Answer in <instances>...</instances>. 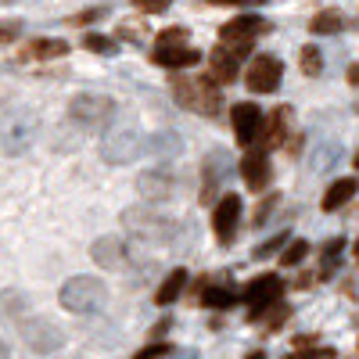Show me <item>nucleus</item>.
Returning <instances> with one entry per match:
<instances>
[{
  "instance_id": "29",
  "label": "nucleus",
  "mask_w": 359,
  "mask_h": 359,
  "mask_svg": "<svg viewBox=\"0 0 359 359\" xmlns=\"http://www.w3.org/2000/svg\"><path fill=\"white\" fill-rule=\"evenodd\" d=\"M309 255V241H291L284 252H280V266H298Z\"/></svg>"
},
{
  "instance_id": "17",
  "label": "nucleus",
  "mask_w": 359,
  "mask_h": 359,
  "mask_svg": "<svg viewBox=\"0 0 359 359\" xmlns=\"http://www.w3.org/2000/svg\"><path fill=\"white\" fill-rule=\"evenodd\" d=\"M90 255H94V262L104 266V269H123L126 255H130V245L123 241V237H97V241L90 245Z\"/></svg>"
},
{
  "instance_id": "37",
  "label": "nucleus",
  "mask_w": 359,
  "mask_h": 359,
  "mask_svg": "<svg viewBox=\"0 0 359 359\" xmlns=\"http://www.w3.org/2000/svg\"><path fill=\"white\" fill-rule=\"evenodd\" d=\"M345 76H348V83H352V86H359V65H348V72H345Z\"/></svg>"
},
{
  "instance_id": "32",
  "label": "nucleus",
  "mask_w": 359,
  "mask_h": 359,
  "mask_svg": "<svg viewBox=\"0 0 359 359\" xmlns=\"http://www.w3.org/2000/svg\"><path fill=\"white\" fill-rule=\"evenodd\" d=\"M158 43L165 47V43H187V29H165V33H158Z\"/></svg>"
},
{
  "instance_id": "10",
  "label": "nucleus",
  "mask_w": 359,
  "mask_h": 359,
  "mask_svg": "<svg viewBox=\"0 0 359 359\" xmlns=\"http://www.w3.org/2000/svg\"><path fill=\"white\" fill-rule=\"evenodd\" d=\"M280 79H284V65L277 62L273 54H259V57H252L248 76H245V83H248L252 94H273V90L280 86Z\"/></svg>"
},
{
  "instance_id": "28",
  "label": "nucleus",
  "mask_w": 359,
  "mask_h": 359,
  "mask_svg": "<svg viewBox=\"0 0 359 359\" xmlns=\"http://www.w3.org/2000/svg\"><path fill=\"white\" fill-rule=\"evenodd\" d=\"M201 302H205L208 309H226V306H233V291H226V287H208V291L201 294Z\"/></svg>"
},
{
  "instance_id": "41",
  "label": "nucleus",
  "mask_w": 359,
  "mask_h": 359,
  "mask_svg": "<svg viewBox=\"0 0 359 359\" xmlns=\"http://www.w3.org/2000/svg\"><path fill=\"white\" fill-rule=\"evenodd\" d=\"M355 262H359V241H355Z\"/></svg>"
},
{
  "instance_id": "3",
  "label": "nucleus",
  "mask_w": 359,
  "mask_h": 359,
  "mask_svg": "<svg viewBox=\"0 0 359 359\" xmlns=\"http://www.w3.org/2000/svg\"><path fill=\"white\" fill-rule=\"evenodd\" d=\"M69 123L79 133H101L115 123V101L108 94H76L69 101Z\"/></svg>"
},
{
  "instance_id": "19",
  "label": "nucleus",
  "mask_w": 359,
  "mask_h": 359,
  "mask_svg": "<svg viewBox=\"0 0 359 359\" xmlns=\"http://www.w3.org/2000/svg\"><path fill=\"white\" fill-rule=\"evenodd\" d=\"M208 69H212V79L230 83V79L237 76V50H230V47L219 43L212 54H208Z\"/></svg>"
},
{
  "instance_id": "2",
  "label": "nucleus",
  "mask_w": 359,
  "mask_h": 359,
  "mask_svg": "<svg viewBox=\"0 0 359 359\" xmlns=\"http://www.w3.org/2000/svg\"><path fill=\"white\" fill-rule=\"evenodd\" d=\"M172 101L187 111L208 115L216 118L223 111V90L216 86V79H205V76H180L172 79Z\"/></svg>"
},
{
  "instance_id": "5",
  "label": "nucleus",
  "mask_w": 359,
  "mask_h": 359,
  "mask_svg": "<svg viewBox=\"0 0 359 359\" xmlns=\"http://www.w3.org/2000/svg\"><path fill=\"white\" fill-rule=\"evenodd\" d=\"M144 147H147V140L140 137L137 126H108V133L101 140V158L108 165H130V162H137Z\"/></svg>"
},
{
  "instance_id": "40",
  "label": "nucleus",
  "mask_w": 359,
  "mask_h": 359,
  "mask_svg": "<svg viewBox=\"0 0 359 359\" xmlns=\"http://www.w3.org/2000/svg\"><path fill=\"white\" fill-rule=\"evenodd\" d=\"M352 165H355V169H359V151H355V158H352Z\"/></svg>"
},
{
  "instance_id": "12",
  "label": "nucleus",
  "mask_w": 359,
  "mask_h": 359,
  "mask_svg": "<svg viewBox=\"0 0 359 359\" xmlns=\"http://www.w3.org/2000/svg\"><path fill=\"white\" fill-rule=\"evenodd\" d=\"M241 198L237 194H219L216 208H212V230L219 237V245H230L237 237V226H241Z\"/></svg>"
},
{
  "instance_id": "26",
  "label": "nucleus",
  "mask_w": 359,
  "mask_h": 359,
  "mask_svg": "<svg viewBox=\"0 0 359 359\" xmlns=\"http://www.w3.org/2000/svg\"><path fill=\"white\" fill-rule=\"evenodd\" d=\"M341 248H345V241L341 237H334V241H327L323 245V255H320V277H331L334 273V266H338V259H341Z\"/></svg>"
},
{
  "instance_id": "9",
  "label": "nucleus",
  "mask_w": 359,
  "mask_h": 359,
  "mask_svg": "<svg viewBox=\"0 0 359 359\" xmlns=\"http://www.w3.org/2000/svg\"><path fill=\"white\" fill-rule=\"evenodd\" d=\"M280 291H284V284H280L277 273H262V277H255V280L245 287V302H248L252 320H259L266 309H273V306L280 302Z\"/></svg>"
},
{
  "instance_id": "27",
  "label": "nucleus",
  "mask_w": 359,
  "mask_h": 359,
  "mask_svg": "<svg viewBox=\"0 0 359 359\" xmlns=\"http://www.w3.org/2000/svg\"><path fill=\"white\" fill-rule=\"evenodd\" d=\"M298 62H302V72H306V76H320V72H323V54H320V47H313V43L302 47Z\"/></svg>"
},
{
  "instance_id": "22",
  "label": "nucleus",
  "mask_w": 359,
  "mask_h": 359,
  "mask_svg": "<svg viewBox=\"0 0 359 359\" xmlns=\"http://www.w3.org/2000/svg\"><path fill=\"white\" fill-rule=\"evenodd\" d=\"M180 147H184V140H180L172 130H158L155 137H147V147H144V151H151L155 158H176Z\"/></svg>"
},
{
  "instance_id": "6",
  "label": "nucleus",
  "mask_w": 359,
  "mask_h": 359,
  "mask_svg": "<svg viewBox=\"0 0 359 359\" xmlns=\"http://www.w3.org/2000/svg\"><path fill=\"white\" fill-rule=\"evenodd\" d=\"M18 334H22V341L29 348L40 352V355L57 352L65 345V331L54 320H47V316H25V320H18Z\"/></svg>"
},
{
  "instance_id": "20",
  "label": "nucleus",
  "mask_w": 359,
  "mask_h": 359,
  "mask_svg": "<svg viewBox=\"0 0 359 359\" xmlns=\"http://www.w3.org/2000/svg\"><path fill=\"white\" fill-rule=\"evenodd\" d=\"M29 316V298L22 291H0V323H18Z\"/></svg>"
},
{
  "instance_id": "23",
  "label": "nucleus",
  "mask_w": 359,
  "mask_h": 359,
  "mask_svg": "<svg viewBox=\"0 0 359 359\" xmlns=\"http://www.w3.org/2000/svg\"><path fill=\"white\" fill-rule=\"evenodd\" d=\"M266 144L269 147H277V144H284V137H287V126H291V108L284 104V108H277L273 115L266 118Z\"/></svg>"
},
{
  "instance_id": "11",
  "label": "nucleus",
  "mask_w": 359,
  "mask_h": 359,
  "mask_svg": "<svg viewBox=\"0 0 359 359\" xmlns=\"http://www.w3.org/2000/svg\"><path fill=\"white\" fill-rule=\"evenodd\" d=\"M230 123H233V137H237V144L241 147H252L255 140H259V133H262V108L259 104H252V101H241V104H233L230 108Z\"/></svg>"
},
{
  "instance_id": "30",
  "label": "nucleus",
  "mask_w": 359,
  "mask_h": 359,
  "mask_svg": "<svg viewBox=\"0 0 359 359\" xmlns=\"http://www.w3.org/2000/svg\"><path fill=\"white\" fill-rule=\"evenodd\" d=\"M22 33H25L22 18H8V22H0V43H11V40H18Z\"/></svg>"
},
{
  "instance_id": "21",
  "label": "nucleus",
  "mask_w": 359,
  "mask_h": 359,
  "mask_svg": "<svg viewBox=\"0 0 359 359\" xmlns=\"http://www.w3.org/2000/svg\"><path fill=\"white\" fill-rule=\"evenodd\" d=\"M184 287H187V269H169L165 280H162L158 291H155V302H158V306H172L176 298L184 294Z\"/></svg>"
},
{
  "instance_id": "24",
  "label": "nucleus",
  "mask_w": 359,
  "mask_h": 359,
  "mask_svg": "<svg viewBox=\"0 0 359 359\" xmlns=\"http://www.w3.org/2000/svg\"><path fill=\"white\" fill-rule=\"evenodd\" d=\"M65 50H69L65 40H33L25 47V57L29 62H50V57H62Z\"/></svg>"
},
{
  "instance_id": "14",
  "label": "nucleus",
  "mask_w": 359,
  "mask_h": 359,
  "mask_svg": "<svg viewBox=\"0 0 359 359\" xmlns=\"http://www.w3.org/2000/svg\"><path fill=\"white\" fill-rule=\"evenodd\" d=\"M226 180V151H208L201 162V201H219V187Z\"/></svg>"
},
{
  "instance_id": "8",
  "label": "nucleus",
  "mask_w": 359,
  "mask_h": 359,
  "mask_svg": "<svg viewBox=\"0 0 359 359\" xmlns=\"http://www.w3.org/2000/svg\"><path fill=\"white\" fill-rule=\"evenodd\" d=\"M262 33H269V22L266 18H259V15H241V18H233V22H226L223 29H219V40H223V47H230V50H248L252 43H255V36H262Z\"/></svg>"
},
{
  "instance_id": "16",
  "label": "nucleus",
  "mask_w": 359,
  "mask_h": 359,
  "mask_svg": "<svg viewBox=\"0 0 359 359\" xmlns=\"http://www.w3.org/2000/svg\"><path fill=\"white\" fill-rule=\"evenodd\" d=\"M151 62L158 69H187V65H198L201 62V54L191 43H165V47L158 43L155 54H151Z\"/></svg>"
},
{
  "instance_id": "33",
  "label": "nucleus",
  "mask_w": 359,
  "mask_h": 359,
  "mask_svg": "<svg viewBox=\"0 0 359 359\" xmlns=\"http://www.w3.org/2000/svg\"><path fill=\"white\" fill-rule=\"evenodd\" d=\"M162 355H169V345H162V341H155V345H147V348H140L133 359H162Z\"/></svg>"
},
{
  "instance_id": "1",
  "label": "nucleus",
  "mask_w": 359,
  "mask_h": 359,
  "mask_svg": "<svg viewBox=\"0 0 359 359\" xmlns=\"http://www.w3.org/2000/svg\"><path fill=\"white\" fill-rule=\"evenodd\" d=\"M123 226L133 237H140V241H155V245H172L176 233L184 230L180 219L165 216L162 208H155V205H130L123 212Z\"/></svg>"
},
{
  "instance_id": "36",
  "label": "nucleus",
  "mask_w": 359,
  "mask_h": 359,
  "mask_svg": "<svg viewBox=\"0 0 359 359\" xmlns=\"http://www.w3.org/2000/svg\"><path fill=\"white\" fill-rule=\"evenodd\" d=\"M284 241H287V237H284V233H280V237H273V241H269V245H262V248H259V252H255V255H269V252H277V248H280V245H284Z\"/></svg>"
},
{
  "instance_id": "25",
  "label": "nucleus",
  "mask_w": 359,
  "mask_h": 359,
  "mask_svg": "<svg viewBox=\"0 0 359 359\" xmlns=\"http://www.w3.org/2000/svg\"><path fill=\"white\" fill-rule=\"evenodd\" d=\"M341 29H345L341 11H320V15H313V22H309V33H316V36H338Z\"/></svg>"
},
{
  "instance_id": "35",
  "label": "nucleus",
  "mask_w": 359,
  "mask_h": 359,
  "mask_svg": "<svg viewBox=\"0 0 359 359\" xmlns=\"http://www.w3.org/2000/svg\"><path fill=\"white\" fill-rule=\"evenodd\" d=\"M216 8H245V4H266V0H208Z\"/></svg>"
},
{
  "instance_id": "18",
  "label": "nucleus",
  "mask_w": 359,
  "mask_h": 359,
  "mask_svg": "<svg viewBox=\"0 0 359 359\" xmlns=\"http://www.w3.org/2000/svg\"><path fill=\"white\" fill-rule=\"evenodd\" d=\"M355 191H359V180L355 176H338L334 184L327 187V194H323V212H338L341 205H348L355 198Z\"/></svg>"
},
{
  "instance_id": "13",
  "label": "nucleus",
  "mask_w": 359,
  "mask_h": 359,
  "mask_svg": "<svg viewBox=\"0 0 359 359\" xmlns=\"http://www.w3.org/2000/svg\"><path fill=\"white\" fill-rule=\"evenodd\" d=\"M137 194H140L144 201H151V205L169 201V198L176 194V176H172L169 169H144V172L137 176Z\"/></svg>"
},
{
  "instance_id": "31",
  "label": "nucleus",
  "mask_w": 359,
  "mask_h": 359,
  "mask_svg": "<svg viewBox=\"0 0 359 359\" xmlns=\"http://www.w3.org/2000/svg\"><path fill=\"white\" fill-rule=\"evenodd\" d=\"M86 47L97 50V54H111V50H115V40H104V36H97V33H90V36H86Z\"/></svg>"
},
{
  "instance_id": "39",
  "label": "nucleus",
  "mask_w": 359,
  "mask_h": 359,
  "mask_svg": "<svg viewBox=\"0 0 359 359\" xmlns=\"http://www.w3.org/2000/svg\"><path fill=\"white\" fill-rule=\"evenodd\" d=\"M248 359H266V355H262V352H252V355H248Z\"/></svg>"
},
{
  "instance_id": "15",
  "label": "nucleus",
  "mask_w": 359,
  "mask_h": 359,
  "mask_svg": "<svg viewBox=\"0 0 359 359\" xmlns=\"http://www.w3.org/2000/svg\"><path fill=\"white\" fill-rule=\"evenodd\" d=\"M241 176H245V184L252 191H262L269 184V176H273V169H269V155H266V147H248L245 158H241Z\"/></svg>"
},
{
  "instance_id": "38",
  "label": "nucleus",
  "mask_w": 359,
  "mask_h": 359,
  "mask_svg": "<svg viewBox=\"0 0 359 359\" xmlns=\"http://www.w3.org/2000/svg\"><path fill=\"white\" fill-rule=\"evenodd\" d=\"M0 359H11V348H8L4 341H0Z\"/></svg>"
},
{
  "instance_id": "7",
  "label": "nucleus",
  "mask_w": 359,
  "mask_h": 359,
  "mask_svg": "<svg viewBox=\"0 0 359 359\" xmlns=\"http://www.w3.org/2000/svg\"><path fill=\"white\" fill-rule=\"evenodd\" d=\"M36 133H40V118L33 111H18L4 123V130H0V147H4V155H22L33 147Z\"/></svg>"
},
{
  "instance_id": "34",
  "label": "nucleus",
  "mask_w": 359,
  "mask_h": 359,
  "mask_svg": "<svg viewBox=\"0 0 359 359\" xmlns=\"http://www.w3.org/2000/svg\"><path fill=\"white\" fill-rule=\"evenodd\" d=\"M133 4H137V11L158 15V11H165V8H169V0H133Z\"/></svg>"
},
{
  "instance_id": "4",
  "label": "nucleus",
  "mask_w": 359,
  "mask_h": 359,
  "mask_svg": "<svg viewBox=\"0 0 359 359\" xmlns=\"http://www.w3.org/2000/svg\"><path fill=\"white\" fill-rule=\"evenodd\" d=\"M104 298H108V287L97 277H72V280L62 284V291H57V302H62L69 313H76V316L97 313L104 306Z\"/></svg>"
}]
</instances>
